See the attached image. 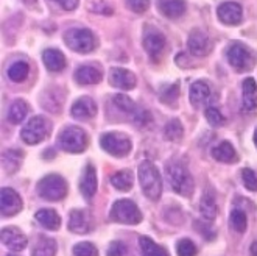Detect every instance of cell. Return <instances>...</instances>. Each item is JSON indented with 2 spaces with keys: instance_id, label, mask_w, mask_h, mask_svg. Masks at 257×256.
Returning <instances> with one entry per match:
<instances>
[{
  "instance_id": "30",
  "label": "cell",
  "mask_w": 257,
  "mask_h": 256,
  "mask_svg": "<svg viewBox=\"0 0 257 256\" xmlns=\"http://www.w3.org/2000/svg\"><path fill=\"white\" fill-rule=\"evenodd\" d=\"M21 161H22V153L19 150H8V152H5L2 156V165H4L5 172H8V174L16 172Z\"/></svg>"
},
{
  "instance_id": "46",
  "label": "cell",
  "mask_w": 257,
  "mask_h": 256,
  "mask_svg": "<svg viewBox=\"0 0 257 256\" xmlns=\"http://www.w3.org/2000/svg\"><path fill=\"white\" fill-rule=\"evenodd\" d=\"M249 251H251V254H252V256H257V242H252V245H251Z\"/></svg>"
},
{
  "instance_id": "8",
  "label": "cell",
  "mask_w": 257,
  "mask_h": 256,
  "mask_svg": "<svg viewBox=\"0 0 257 256\" xmlns=\"http://www.w3.org/2000/svg\"><path fill=\"white\" fill-rule=\"evenodd\" d=\"M100 145L112 156H125L131 150V141L122 133H104L100 138Z\"/></svg>"
},
{
  "instance_id": "4",
  "label": "cell",
  "mask_w": 257,
  "mask_h": 256,
  "mask_svg": "<svg viewBox=\"0 0 257 256\" xmlns=\"http://www.w3.org/2000/svg\"><path fill=\"white\" fill-rule=\"evenodd\" d=\"M38 194H39V197L49 202L63 200L67 194V183H66V180L59 175H55V174L47 175L38 183Z\"/></svg>"
},
{
  "instance_id": "15",
  "label": "cell",
  "mask_w": 257,
  "mask_h": 256,
  "mask_svg": "<svg viewBox=\"0 0 257 256\" xmlns=\"http://www.w3.org/2000/svg\"><path fill=\"white\" fill-rule=\"evenodd\" d=\"M243 13H241V7L235 2H224L218 8V19L226 25H237L241 22Z\"/></svg>"
},
{
  "instance_id": "45",
  "label": "cell",
  "mask_w": 257,
  "mask_h": 256,
  "mask_svg": "<svg viewBox=\"0 0 257 256\" xmlns=\"http://www.w3.org/2000/svg\"><path fill=\"white\" fill-rule=\"evenodd\" d=\"M134 117H136L134 120H136V122H138L139 125H147V124L150 122V119H151L150 114H148L147 111H139Z\"/></svg>"
},
{
  "instance_id": "41",
  "label": "cell",
  "mask_w": 257,
  "mask_h": 256,
  "mask_svg": "<svg viewBox=\"0 0 257 256\" xmlns=\"http://www.w3.org/2000/svg\"><path fill=\"white\" fill-rule=\"evenodd\" d=\"M125 4L128 7V10L134 11V13H145L150 7V0H125Z\"/></svg>"
},
{
  "instance_id": "25",
  "label": "cell",
  "mask_w": 257,
  "mask_h": 256,
  "mask_svg": "<svg viewBox=\"0 0 257 256\" xmlns=\"http://www.w3.org/2000/svg\"><path fill=\"white\" fill-rule=\"evenodd\" d=\"M55 254H56L55 240L47 236H39L32 250V256H55Z\"/></svg>"
},
{
  "instance_id": "31",
  "label": "cell",
  "mask_w": 257,
  "mask_h": 256,
  "mask_svg": "<svg viewBox=\"0 0 257 256\" xmlns=\"http://www.w3.org/2000/svg\"><path fill=\"white\" fill-rule=\"evenodd\" d=\"M111 185L118 191H130L133 188V174L130 170H120L111 177Z\"/></svg>"
},
{
  "instance_id": "34",
  "label": "cell",
  "mask_w": 257,
  "mask_h": 256,
  "mask_svg": "<svg viewBox=\"0 0 257 256\" xmlns=\"http://www.w3.org/2000/svg\"><path fill=\"white\" fill-rule=\"evenodd\" d=\"M183 125H181V122L178 119H172L170 122L165 125V130H164V134L165 138H167L169 141H179L181 138H183Z\"/></svg>"
},
{
  "instance_id": "20",
  "label": "cell",
  "mask_w": 257,
  "mask_h": 256,
  "mask_svg": "<svg viewBox=\"0 0 257 256\" xmlns=\"http://www.w3.org/2000/svg\"><path fill=\"white\" fill-rule=\"evenodd\" d=\"M103 78V73L95 66H81L75 72V80L80 84H97Z\"/></svg>"
},
{
  "instance_id": "38",
  "label": "cell",
  "mask_w": 257,
  "mask_h": 256,
  "mask_svg": "<svg viewBox=\"0 0 257 256\" xmlns=\"http://www.w3.org/2000/svg\"><path fill=\"white\" fill-rule=\"evenodd\" d=\"M176 251L179 256H195L196 247L190 239H181L176 245Z\"/></svg>"
},
{
  "instance_id": "6",
  "label": "cell",
  "mask_w": 257,
  "mask_h": 256,
  "mask_svg": "<svg viewBox=\"0 0 257 256\" xmlns=\"http://www.w3.org/2000/svg\"><path fill=\"white\" fill-rule=\"evenodd\" d=\"M109 217L114 222H120V223H126V225H138L142 222V213L141 209L136 206L134 202L128 200V199H122L117 200L111 209Z\"/></svg>"
},
{
  "instance_id": "2",
  "label": "cell",
  "mask_w": 257,
  "mask_h": 256,
  "mask_svg": "<svg viewBox=\"0 0 257 256\" xmlns=\"http://www.w3.org/2000/svg\"><path fill=\"white\" fill-rule=\"evenodd\" d=\"M167 178L170 180V185L172 189L179 194V195H184V197H189V195L193 192V178L189 172V169L186 167L184 164H181L178 161L172 162L167 165Z\"/></svg>"
},
{
  "instance_id": "33",
  "label": "cell",
  "mask_w": 257,
  "mask_h": 256,
  "mask_svg": "<svg viewBox=\"0 0 257 256\" xmlns=\"http://www.w3.org/2000/svg\"><path fill=\"white\" fill-rule=\"evenodd\" d=\"M229 223H231V227H232L234 231L243 233L246 230V214L238 208L232 209V213L229 216Z\"/></svg>"
},
{
  "instance_id": "40",
  "label": "cell",
  "mask_w": 257,
  "mask_h": 256,
  "mask_svg": "<svg viewBox=\"0 0 257 256\" xmlns=\"http://www.w3.org/2000/svg\"><path fill=\"white\" fill-rule=\"evenodd\" d=\"M241 180H243V185L246 189L255 192L257 191V175L251 169H243L241 170Z\"/></svg>"
},
{
  "instance_id": "23",
  "label": "cell",
  "mask_w": 257,
  "mask_h": 256,
  "mask_svg": "<svg viewBox=\"0 0 257 256\" xmlns=\"http://www.w3.org/2000/svg\"><path fill=\"white\" fill-rule=\"evenodd\" d=\"M42 59H44L45 67L52 72H61L66 67V58L59 50H55V49L45 50L42 53Z\"/></svg>"
},
{
  "instance_id": "35",
  "label": "cell",
  "mask_w": 257,
  "mask_h": 256,
  "mask_svg": "<svg viewBox=\"0 0 257 256\" xmlns=\"http://www.w3.org/2000/svg\"><path fill=\"white\" fill-rule=\"evenodd\" d=\"M114 105L118 108V110H122L123 113H128V114H134L136 113V105L134 102L125 96V94H115L114 99H112Z\"/></svg>"
},
{
  "instance_id": "47",
  "label": "cell",
  "mask_w": 257,
  "mask_h": 256,
  "mask_svg": "<svg viewBox=\"0 0 257 256\" xmlns=\"http://www.w3.org/2000/svg\"><path fill=\"white\" fill-rule=\"evenodd\" d=\"M254 142H255V145H257V131H255V134H254Z\"/></svg>"
},
{
  "instance_id": "10",
  "label": "cell",
  "mask_w": 257,
  "mask_h": 256,
  "mask_svg": "<svg viewBox=\"0 0 257 256\" xmlns=\"http://www.w3.org/2000/svg\"><path fill=\"white\" fill-rule=\"evenodd\" d=\"M22 209V200L19 194L11 189V188H4L2 194H0V211H2L4 217H10L18 214Z\"/></svg>"
},
{
  "instance_id": "18",
  "label": "cell",
  "mask_w": 257,
  "mask_h": 256,
  "mask_svg": "<svg viewBox=\"0 0 257 256\" xmlns=\"http://www.w3.org/2000/svg\"><path fill=\"white\" fill-rule=\"evenodd\" d=\"M144 47L151 58L156 59L165 47V36L159 32H155V30L148 32L144 38Z\"/></svg>"
},
{
  "instance_id": "42",
  "label": "cell",
  "mask_w": 257,
  "mask_h": 256,
  "mask_svg": "<svg viewBox=\"0 0 257 256\" xmlns=\"http://www.w3.org/2000/svg\"><path fill=\"white\" fill-rule=\"evenodd\" d=\"M126 254H128V248L123 242H118V240L111 242L108 248V256H126Z\"/></svg>"
},
{
  "instance_id": "36",
  "label": "cell",
  "mask_w": 257,
  "mask_h": 256,
  "mask_svg": "<svg viewBox=\"0 0 257 256\" xmlns=\"http://www.w3.org/2000/svg\"><path fill=\"white\" fill-rule=\"evenodd\" d=\"M206 119H207V122L212 125V127H221L226 122L224 116L215 107H210V108L206 110Z\"/></svg>"
},
{
  "instance_id": "22",
  "label": "cell",
  "mask_w": 257,
  "mask_h": 256,
  "mask_svg": "<svg viewBox=\"0 0 257 256\" xmlns=\"http://www.w3.org/2000/svg\"><path fill=\"white\" fill-rule=\"evenodd\" d=\"M241 89H243V108L248 111H252L257 108V83L254 78H246L243 80V84H241Z\"/></svg>"
},
{
  "instance_id": "27",
  "label": "cell",
  "mask_w": 257,
  "mask_h": 256,
  "mask_svg": "<svg viewBox=\"0 0 257 256\" xmlns=\"http://www.w3.org/2000/svg\"><path fill=\"white\" fill-rule=\"evenodd\" d=\"M200 213L201 216L204 217V220L207 222H212L217 216V203H215V199L214 195L210 192H204L203 199L200 202Z\"/></svg>"
},
{
  "instance_id": "32",
  "label": "cell",
  "mask_w": 257,
  "mask_h": 256,
  "mask_svg": "<svg viewBox=\"0 0 257 256\" xmlns=\"http://www.w3.org/2000/svg\"><path fill=\"white\" fill-rule=\"evenodd\" d=\"M28 72H30V67H28V64L25 61H16L14 64L10 66V69H8V77L13 81L21 83V81H24L28 77Z\"/></svg>"
},
{
  "instance_id": "19",
  "label": "cell",
  "mask_w": 257,
  "mask_h": 256,
  "mask_svg": "<svg viewBox=\"0 0 257 256\" xmlns=\"http://www.w3.org/2000/svg\"><path fill=\"white\" fill-rule=\"evenodd\" d=\"M189 97H190V103L195 108H200L209 100L210 97V88L206 81H195L190 86L189 91Z\"/></svg>"
},
{
  "instance_id": "48",
  "label": "cell",
  "mask_w": 257,
  "mask_h": 256,
  "mask_svg": "<svg viewBox=\"0 0 257 256\" xmlns=\"http://www.w3.org/2000/svg\"><path fill=\"white\" fill-rule=\"evenodd\" d=\"M10 256H13V254H10Z\"/></svg>"
},
{
  "instance_id": "9",
  "label": "cell",
  "mask_w": 257,
  "mask_h": 256,
  "mask_svg": "<svg viewBox=\"0 0 257 256\" xmlns=\"http://www.w3.org/2000/svg\"><path fill=\"white\" fill-rule=\"evenodd\" d=\"M226 56H228L229 64L237 70H249L254 64L252 53L249 52L248 47H245L240 42H234L232 46H229Z\"/></svg>"
},
{
  "instance_id": "7",
  "label": "cell",
  "mask_w": 257,
  "mask_h": 256,
  "mask_svg": "<svg viewBox=\"0 0 257 256\" xmlns=\"http://www.w3.org/2000/svg\"><path fill=\"white\" fill-rule=\"evenodd\" d=\"M64 42L67 47L78 53H89L95 46V39L90 30L87 28H72L64 33Z\"/></svg>"
},
{
  "instance_id": "1",
  "label": "cell",
  "mask_w": 257,
  "mask_h": 256,
  "mask_svg": "<svg viewBox=\"0 0 257 256\" xmlns=\"http://www.w3.org/2000/svg\"><path fill=\"white\" fill-rule=\"evenodd\" d=\"M139 182L144 194L150 200H158L162 194V180L156 169V165L151 161H144L139 165Z\"/></svg>"
},
{
  "instance_id": "24",
  "label": "cell",
  "mask_w": 257,
  "mask_h": 256,
  "mask_svg": "<svg viewBox=\"0 0 257 256\" xmlns=\"http://www.w3.org/2000/svg\"><path fill=\"white\" fill-rule=\"evenodd\" d=\"M159 10L167 18H179L186 11L184 0H159Z\"/></svg>"
},
{
  "instance_id": "11",
  "label": "cell",
  "mask_w": 257,
  "mask_h": 256,
  "mask_svg": "<svg viewBox=\"0 0 257 256\" xmlns=\"http://www.w3.org/2000/svg\"><path fill=\"white\" fill-rule=\"evenodd\" d=\"M72 116L80 120H89L97 114V105L90 97H80L72 105Z\"/></svg>"
},
{
  "instance_id": "39",
  "label": "cell",
  "mask_w": 257,
  "mask_h": 256,
  "mask_svg": "<svg viewBox=\"0 0 257 256\" xmlns=\"http://www.w3.org/2000/svg\"><path fill=\"white\" fill-rule=\"evenodd\" d=\"M178 97H179V86L178 84L167 86L165 89H162V93H161V100L164 103H175Z\"/></svg>"
},
{
  "instance_id": "37",
  "label": "cell",
  "mask_w": 257,
  "mask_h": 256,
  "mask_svg": "<svg viewBox=\"0 0 257 256\" xmlns=\"http://www.w3.org/2000/svg\"><path fill=\"white\" fill-rule=\"evenodd\" d=\"M98 251L94 244L90 242H80L73 247V256H97Z\"/></svg>"
},
{
  "instance_id": "21",
  "label": "cell",
  "mask_w": 257,
  "mask_h": 256,
  "mask_svg": "<svg viewBox=\"0 0 257 256\" xmlns=\"http://www.w3.org/2000/svg\"><path fill=\"white\" fill-rule=\"evenodd\" d=\"M212 156H214L217 161L226 162V164H232V162H237V161H238V156H237L235 148H234L232 144L228 142V141H223V142H220L217 147H214V150H212Z\"/></svg>"
},
{
  "instance_id": "17",
  "label": "cell",
  "mask_w": 257,
  "mask_h": 256,
  "mask_svg": "<svg viewBox=\"0 0 257 256\" xmlns=\"http://www.w3.org/2000/svg\"><path fill=\"white\" fill-rule=\"evenodd\" d=\"M187 46H189V50L192 52V55L204 56L210 49V42H209V38L206 36V33H203L201 30H193L189 36Z\"/></svg>"
},
{
  "instance_id": "13",
  "label": "cell",
  "mask_w": 257,
  "mask_h": 256,
  "mask_svg": "<svg viewBox=\"0 0 257 256\" xmlns=\"http://www.w3.org/2000/svg\"><path fill=\"white\" fill-rule=\"evenodd\" d=\"M2 244L13 251H21L27 247V237L16 228H2L0 231Z\"/></svg>"
},
{
  "instance_id": "26",
  "label": "cell",
  "mask_w": 257,
  "mask_h": 256,
  "mask_svg": "<svg viewBox=\"0 0 257 256\" xmlns=\"http://www.w3.org/2000/svg\"><path fill=\"white\" fill-rule=\"evenodd\" d=\"M35 217L42 225V227L47 228V230H58L59 225H61L59 216L55 213L53 209H39Z\"/></svg>"
},
{
  "instance_id": "44",
  "label": "cell",
  "mask_w": 257,
  "mask_h": 256,
  "mask_svg": "<svg viewBox=\"0 0 257 256\" xmlns=\"http://www.w3.org/2000/svg\"><path fill=\"white\" fill-rule=\"evenodd\" d=\"M55 2H58L66 11H72L78 7V0H55Z\"/></svg>"
},
{
  "instance_id": "12",
  "label": "cell",
  "mask_w": 257,
  "mask_h": 256,
  "mask_svg": "<svg viewBox=\"0 0 257 256\" xmlns=\"http://www.w3.org/2000/svg\"><path fill=\"white\" fill-rule=\"evenodd\" d=\"M69 230L77 234H86L90 230V216L84 209H73L69 214Z\"/></svg>"
},
{
  "instance_id": "3",
  "label": "cell",
  "mask_w": 257,
  "mask_h": 256,
  "mask_svg": "<svg viewBox=\"0 0 257 256\" xmlns=\"http://www.w3.org/2000/svg\"><path fill=\"white\" fill-rule=\"evenodd\" d=\"M52 131V124L49 119H45L42 116H35L27 122V125L22 128L21 138L25 144L35 145L44 141L45 138H49V134Z\"/></svg>"
},
{
  "instance_id": "14",
  "label": "cell",
  "mask_w": 257,
  "mask_h": 256,
  "mask_svg": "<svg viewBox=\"0 0 257 256\" xmlns=\"http://www.w3.org/2000/svg\"><path fill=\"white\" fill-rule=\"evenodd\" d=\"M109 81L114 88L123 89V91H130L136 86V77L134 73L122 69V67H112L109 73Z\"/></svg>"
},
{
  "instance_id": "28",
  "label": "cell",
  "mask_w": 257,
  "mask_h": 256,
  "mask_svg": "<svg viewBox=\"0 0 257 256\" xmlns=\"http://www.w3.org/2000/svg\"><path fill=\"white\" fill-rule=\"evenodd\" d=\"M139 245H141V251L144 256H169L167 250L158 245L153 239H150L147 236L139 237Z\"/></svg>"
},
{
  "instance_id": "43",
  "label": "cell",
  "mask_w": 257,
  "mask_h": 256,
  "mask_svg": "<svg viewBox=\"0 0 257 256\" xmlns=\"http://www.w3.org/2000/svg\"><path fill=\"white\" fill-rule=\"evenodd\" d=\"M195 227H196V230L200 231V234H203L206 239L212 240L215 237V231H214L212 227H210V225H207V220H204V222H196Z\"/></svg>"
},
{
  "instance_id": "5",
  "label": "cell",
  "mask_w": 257,
  "mask_h": 256,
  "mask_svg": "<svg viewBox=\"0 0 257 256\" xmlns=\"http://www.w3.org/2000/svg\"><path fill=\"white\" fill-rule=\"evenodd\" d=\"M58 144L64 152L69 153H81L87 147V136L80 127H67L58 136Z\"/></svg>"
},
{
  "instance_id": "29",
  "label": "cell",
  "mask_w": 257,
  "mask_h": 256,
  "mask_svg": "<svg viewBox=\"0 0 257 256\" xmlns=\"http://www.w3.org/2000/svg\"><path fill=\"white\" fill-rule=\"evenodd\" d=\"M27 114H28V105L24 100H16V102H13V105L10 107L8 120L11 124L18 125L27 117Z\"/></svg>"
},
{
  "instance_id": "16",
  "label": "cell",
  "mask_w": 257,
  "mask_h": 256,
  "mask_svg": "<svg viewBox=\"0 0 257 256\" xmlns=\"http://www.w3.org/2000/svg\"><path fill=\"white\" fill-rule=\"evenodd\" d=\"M80 191L86 200H92V197L97 192V172L92 164L86 165L81 183H80Z\"/></svg>"
}]
</instances>
